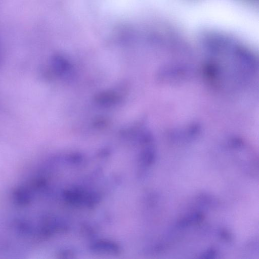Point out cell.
I'll return each instance as SVG.
<instances>
[{"mask_svg": "<svg viewBox=\"0 0 259 259\" xmlns=\"http://www.w3.org/2000/svg\"><path fill=\"white\" fill-rule=\"evenodd\" d=\"M204 218V215L200 212H196L181 219L178 223L180 227H185L192 224H198Z\"/></svg>", "mask_w": 259, "mask_h": 259, "instance_id": "1", "label": "cell"}, {"mask_svg": "<svg viewBox=\"0 0 259 259\" xmlns=\"http://www.w3.org/2000/svg\"><path fill=\"white\" fill-rule=\"evenodd\" d=\"M217 250L213 248H210L203 252L201 255V258H212L215 257L217 255Z\"/></svg>", "mask_w": 259, "mask_h": 259, "instance_id": "2", "label": "cell"}, {"mask_svg": "<svg viewBox=\"0 0 259 259\" xmlns=\"http://www.w3.org/2000/svg\"><path fill=\"white\" fill-rule=\"evenodd\" d=\"M220 236L222 238H223L224 240H225L227 241H230L232 239V235L230 232L227 230H222L221 231Z\"/></svg>", "mask_w": 259, "mask_h": 259, "instance_id": "3", "label": "cell"}]
</instances>
